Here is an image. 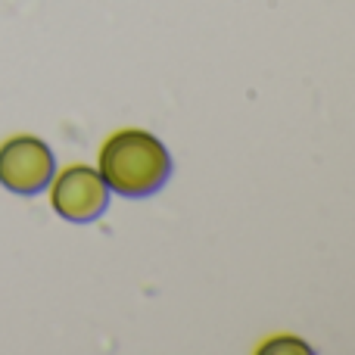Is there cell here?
<instances>
[{"label": "cell", "mask_w": 355, "mask_h": 355, "mask_svg": "<svg viewBox=\"0 0 355 355\" xmlns=\"http://www.w3.org/2000/svg\"><path fill=\"white\" fill-rule=\"evenodd\" d=\"M97 172L103 175L110 193L144 200L166 187L172 178V156L156 135L144 128H122L103 141Z\"/></svg>", "instance_id": "1"}, {"label": "cell", "mask_w": 355, "mask_h": 355, "mask_svg": "<svg viewBox=\"0 0 355 355\" xmlns=\"http://www.w3.org/2000/svg\"><path fill=\"white\" fill-rule=\"evenodd\" d=\"M47 190L53 212L75 225L97 221L110 206V187H106L103 175L85 162H72L62 172H56L50 178Z\"/></svg>", "instance_id": "2"}, {"label": "cell", "mask_w": 355, "mask_h": 355, "mask_svg": "<svg viewBox=\"0 0 355 355\" xmlns=\"http://www.w3.org/2000/svg\"><path fill=\"white\" fill-rule=\"evenodd\" d=\"M56 175V156L47 141L35 135H12L0 144V187L16 196H35L47 190Z\"/></svg>", "instance_id": "3"}, {"label": "cell", "mask_w": 355, "mask_h": 355, "mask_svg": "<svg viewBox=\"0 0 355 355\" xmlns=\"http://www.w3.org/2000/svg\"><path fill=\"white\" fill-rule=\"evenodd\" d=\"M259 352H312L306 343H300V337H271L265 346H259Z\"/></svg>", "instance_id": "4"}]
</instances>
